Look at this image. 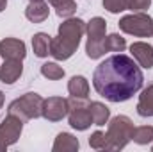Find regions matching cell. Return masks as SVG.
<instances>
[{"mask_svg": "<svg viewBox=\"0 0 153 152\" xmlns=\"http://www.w3.org/2000/svg\"><path fill=\"white\" fill-rule=\"evenodd\" d=\"M68 91L71 97H76V99H87L89 95V82L87 79L82 75H73L68 82Z\"/></svg>", "mask_w": 153, "mask_h": 152, "instance_id": "16", "label": "cell"}, {"mask_svg": "<svg viewBox=\"0 0 153 152\" xmlns=\"http://www.w3.org/2000/svg\"><path fill=\"white\" fill-rule=\"evenodd\" d=\"M84 32H85V23L80 18H71L70 16L68 20H64L59 25V36L70 39L76 45H80V38L84 36Z\"/></svg>", "mask_w": 153, "mask_h": 152, "instance_id": "9", "label": "cell"}, {"mask_svg": "<svg viewBox=\"0 0 153 152\" xmlns=\"http://www.w3.org/2000/svg\"><path fill=\"white\" fill-rule=\"evenodd\" d=\"M78 147H80V143H78V140H76L73 134L61 132V134H57L52 150L53 152H76Z\"/></svg>", "mask_w": 153, "mask_h": 152, "instance_id": "13", "label": "cell"}, {"mask_svg": "<svg viewBox=\"0 0 153 152\" xmlns=\"http://www.w3.org/2000/svg\"><path fill=\"white\" fill-rule=\"evenodd\" d=\"M126 5H128L130 11L141 13V11H144L152 5V0H126Z\"/></svg>", "mask_w": 153, "mask_h": 152, "instance_id": "25", "label": "cell"}, {"mask_svg": "<svg viewBox=\"0 0 153 152\" xmlns=\"http://www.w3.org/2000/svg\"><path fill=\"white\" fill-rule=\"evenodd\" d=\"M50 41L52 38L46 32H38L32 36V48L38 57H46L50 54Z\"/></svg>", "mask_w": 153, "mask_h": 152, "instance_id": "18", "label": "cell"}, {"mask_svg": "<svg viewBox=\"0 0 153 152\" xmlns=\"http://www.w3.org/2000/svg\"><path fill=\"white\" fill-rule=\"evenodd\" d=\"M43 102H45V99H43L41 95L30 91V93H25L23 97L13 100V102L9 104L7 113L18 116V118L23 120V122H29V120H32V118H39V116H41Z\"/></svg>", "mask_w": 153, "mask_h": 152, "instance_id": "4", "label": "cell"}, {"mask_svg": "<svg viewBox=\"0 0 153 152\" xmlns=\"http://www.w3.org/2000/svg\"><path fill=\"white\" fill-rule=\"evenodd\" d=\"M2 106H4V93L0 91V108H2Z\"/></svg>", "mask_w": 153, "mask_h": 152, "instance_id": "27", "label": "cell"}, {"mask_svg": "<svg viewBox=\"0 0 153 152\" xmlns=\"http://www.w3.org/2000/svg\"><path fill=\"white\" fill-rule=\"evenodd\" d=\"M89 113H91V118H93L94 125H105L109 122L111 109L102 102H91L89 104Z\"/></svg>", "mask_w": 153, "mask_h": 152, "instance_id": "17", "label": "cell"}, {"mask_svg": "<svg viewBox=\"0 0 153 152\" xmlns=\"http://www.w3.org/2000/svg\"><path fill=\"white\" fill-rule=\"evenodd\" d=\"M0 56L4 59H20V61H23V57L27 56V47L22 39L5 38L0 41Z\"/></svg>", "mask_w": 153, "mask_h": 152, "instance_id": "10", "label": "cell"}, {"mask_svg": "<svg viewBox=\"0 0 153 152\" xmlns=\"http://www.w3.org/2000/svg\"><path fill=\"white\" fill-rule=\"evenodd\" d=\"M23 120H20L14 114H7L4 122L0 123V152H5L11 145L18 141L23 131Z\"/></svg>", "mask_w": 153, "mask_h": 152, "instance_id": "7", "label": "cell"}, {"mask_svg": "<svg viewBox=\"0 0 153 152\" xmlns=\"http://www.w3.org/2000/svg\"><path fill=\"white\" fill-rule=\"evenodd\" d=\"M130 52L134 59L139 63L143 68H152L153 66V47L144 43V41H135L130 45Z\"/></svg>", "mask_w": 153, "mask_h": 152, "instance_id": "11", "label": "cell"}, {"mask_svg": "<svg viewBox=\"0 0 153 152\" xmlns=\"http://www.w3.org/2000/svg\"><path fill=\"white\" fill-rule=\"evenodd\" d=\"M105 48L107 52H123L126 48V41L119 34H111L105 38Z\"/></svg>", "mask_w": 153, "mask_h": 152, "instance_id": "23", "label": "cell"}, {"mask_svg": "<svg viewBox=\"0 0 153 152\" xmlns=\"http://www.w3.org/2000/svg\"><path fill=\"white\" fill-rule=\"evenodd\" d=\"M48 13H50V9H48V4H45V2H30L25 9V16L32 23L45 22L48 18Z\"/></svg>", "mask_w": 153, "mask_h": 152, "instance_id": "14", "label": "cell"}, {"mask_svg": "<svg viewBox=\"0 0 153 152\" xmlns=\"http://www.w3.org/2000/svg\"><path fill=\"white\" fill-rule=\"evenodd\" d=\"M87 31V43H85V54L89 59H100L107 48H105V31H107V22L102 16L91 18L89 23H85Z\"/></svg>", "mask_w": 153, "mask_h": 152, "instance_id": "2", "label": "cell"}, {"mask_svg": "<svg viewBox=\"0 0 153 152\" xmlns=\"http://www.w3.org/2000/svg\"><path fill=\"white\" fill-rule=\"evenodd\" d=\"M29 2H43V0H29Z\"/></svg>", "mask_w": 153, "mask_h": 152, "instance_id": "28", "label": "cell"}, {"mask_svg": "<svg viewBox=\"0 0 153 152\" xmlns=\"http://www.w3.org/2000/svg\"><path fill=\"white\" fill-rule=\"evenodd\" d=\"M48 2L55 9L57 16H61V18H70V16L75 14L76 11L75 0H48Z\"/></svg>", "mask_w": 153, "mask_h": 152, "instance_id": "19", "label": "cell"}, {"mask_svg": "<svg viewBox=\"0 0 153 152\" xmlns=\"http://www.w3.org/2000/svg\"><path fill=\"white\" fill-rule=\"evenodd\" d=\"M85 100L87 99H76V97L68 99V106H70L68 120H70V125L76 131H85L93 125V118H91V113H89V104Z\"/></svg>", "mask_w": 153, "mask_h": 152, "instance_id": "6", "label": "cell"}, {"mask_svg": "<svg viewBox=\"0 0 153 152\" xmlns=\"http://www.w3.org/2000/svg\"><path fill=\"white\" fill-rule=\"evenodd\" d=\"M103 7H105L109 13H112V14H117V13L128 9L126 0H103Z\"/></svg>", "mask_w": 153, "mask_h": 152, "instance_id": "24", "label": "cell"}, {"mask_svg": "<svg viewBox=\"0 0 153 152\" xmlns=\"http://www.w3.org/2000/svg\"><path fill=\"white\" fill-rule=\"evenodd\" d=\"M134 134V123L128 116L117 114L109 122L107 140H109V150H121L128 145Z\"/></svg>", "mask_w": 153, "mask_h": 152, "instance_id": "3", "label": "cell"}, {"mask_svg": "<svg viewBox=\"0 0 153 152\" xmlns=\"http://www.w3.org/2000/svg\"><path fill=\"white\" fill-rule=\"evenodd\" d=\"M23 74V65L20 59H5L0 66V81L4 84H14Z\"/></svg>", "mask_w": 153, "mask_h": 152, "instance_id": "12", "label": "cell"}, {"mask_svg": "<svg viewBox=\"0 0 153 152\" xmlns=\"http://www.w3.org/2000/svg\"><path fill=\"white\" fill-rule=\"evenodd\" d=\"M132 140L139 145H148L153 141V127L152 125H141V127H134V134Z\"/></svg>", "mask_w": 153, "mask_h": 152, "instance_id": "20", "label": "cell"}, {"mask_svg": "<svg viewBox=\"0 0 153 152\" xmlns=\"http://www.w3.org/2000/svg\"><path fill=\"white\" fill-rule=\"evenodd\" d=\"M137 113L141 116H153V82L143 90L137 102Z\"/></svg>", "mask_w": 153, "mask_h": 152, "instance_id": "15", "label": "cell"}, {"mask_svg": "<svg viewBox=\"0 0 153 152\" xmlns=\"http://www.w3.org/2000/svg\"><path fill=\"white\" fill-rule=\"evenodd\" d=\"M89 145L94 150H109V140H107V132L102 131H94L89 136Z\"/></svg>", "mask_w": 153, "mask_h": 152, "instance_id": "22", "label": "cell"}, {"mask_svg": "<svg viewBox=\"0 0 153 152\" xmlns=\"http://www.w3.org/2000/svg\"><path fill=\"white\" fill-rule=\"evenodd\" d=\"M119 29L126 34L137 38H152L153 36V18L146 13H132L119 20Z\"/></svg>", "mask_w": 153, "mask_h": 152, "instance_id": "5", "label": "cell"}, {"mask_svg": "<svg viewBox=\"0 0 153 152\" xmlns=\"http://www.w3.org/2000/svg\"><path fill=\"white\" fill-rule=\"evenodd\" d=\"M7 7V0H0V13Z\"/></svg>", "mask_w": 153, "mask_h": 152, "instance_id": "26", "label": "cell"}, {"mask_svg": "<svg viewBox=\"0 0 153 152\" xmlns=\"http://www.w3.org/2000/svg\"><path fill=\"white\" fill-rule=\"evenodd\" d=\"M41 75L50 79V81H59V79L64 77V70L57 63H45L41 66Z\"/></svg>", "mask_w": 153, "mask_h": 152, "instance_id": "21", "label": "cell"}, {"mask_svg": "<svg viewBox=\"0 0 153 152\" xmlns=\"http://www.w3.org/2000/svg\"><path fill=\"white\" fill-rule=\"evenodd\" d=\"M144 77L132 57L116 54L100 63L93 74L96 93L111 102H125L143 88Z\"/></svg>", "mask_w": 153, "mask_h": 152, "instance_id": "1", "label": "cell"}, {"mask_svg": "<svg viewBox=\"0 0 153 152\" xmlns=\"http://www.w3.org/2000/svg\"><path fill=\"white\" fill-rule=\"evenodd\" d=\"M68 111H70L68 99H62V97H48L43 102L41 116H45L48 122H59V120H62L68 114Z\"/></svg>", "mask_w": 153, "mask_h": 152, "instance_id": "8", "label": "cell"}]
</instances>
